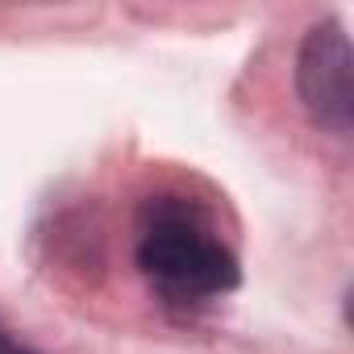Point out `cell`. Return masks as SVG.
I'll list each match as a JSON object with an SVG mask.
<instances>
[{"label":"cell","instance_id":"1","mask_svg":"<svg viewBox=\"0 0 354 354\" xmlns=\"http://www.w3.org/2000/svg\"><path fill=\"white\" fill-rule=\"evenodd\" d=\"M138 267L167 296L205 304L238 288V259L217 238L201 205L184 196H150L138 225Z\"/></svg>","mask_w":354,"mask_h":354},{"label":"cell","instance_id":"2","mask_svg":"<svg viewBox=\"0 0 354 354\" xmlns=\"http://www.w3.org/2000/svg\"><path fill=\"white\" fill-rule=\"evenodd\" d=\"M354 55H350V38L337 21L313 26L300 59H296V88L300 100L308 109L313 121L346 133L354 121V80H350Z\"/></svg>","mask_w":354,"mask_h":354},{"label":"cell","instance_id":"3","mask_svg":"<svg viewBox=\"0 0 354 354\" xmlns=\"http://www.w3.org/2000/svg\"><path fill=\"white\" fill-rule=\"evenodd\" d=\"M0 354H38V350H30L26 342H17L5 325H0Z\"/></svg>","mask_w":354,"mask_h":354}]
</instances>
